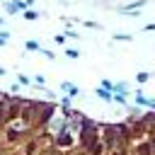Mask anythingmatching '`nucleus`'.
<instances>
[{"mask_svg": "<svg viewBox=\"0 0 155 155\" xmlns=\"http://www.w3.org/2000/svg\"><path fill=\"white\" fill-rule=\"evenodd\" d=\"M136 102L138 104H143V107H150V109H155V99H145L140 92H138V97H136Z\"/></svg>", "mask_w": 155, "mask_h": 155, "instance_id": "f257e3e1", "label": "nucleus"}, {"mask_svg": "<svg viewBox=\"0 0 155 155\" xmlns=\"http://www.w3.org/2000/svg\"><path fill=\"white\" fill-rule=\"evenodd\" d=\"M63 90H65V92H70V94H78V87H75V85H70V82H63Z\"/></svg>", "mask_w": 155, "mask_h": 155, "instance_id": "f03ea898", "label": "nucleus"}, {"mask_svg": "<svg viewBox=\"0 0 155 155\" xmlns=\"http://www.w3.org/2000/svg\"><path fill=\"white\" fill-rule=\"evenodd\" d=\"M148 78H150L148 73H138V75H136V80H138V82H148Z\"/></svg>", "mask_w": 155, "mask_h": 155, "instance_id": "7ed1b4c3", "label": "nucleus"}, {"mask_svg": "<svg viewBox=\"0 0 155 155\" xmlns=\"http://www.w3.org/2000/svg\"><path fill=\"white\" fill-rule=\"evenodd\" d=\"M116 39H119V41H131V36H128V34H116Z\"/></svg>", "mask_w": 155, "mask_h": 155, "instance_id": "20e7f679", "label": "nucleus"}, {"mask_svg": "<svg viewBox=\"0 0 155 155\" xmlns=\"http://www.w3.org/2000/svg\"><path fill=\"white\" fill-rule=\"evenodd\" d=\"M27 48H31V51H36V48H39V44H36V41H27Z\"/></svg>", "mask_w": 155, "mask_h": 155, "instance_id": "39448f33", "label": "nucleus"}, {"mask_svg": "<svg viewBox=\"0 0 155 155\" xmlns=\"http://www.w3.org/2000/svg\"><path fill=\"white\" fill-rule=\"evenodd\" d=\"M65 53H68V56H70V58H78V56H80V53H78V51H75V48H68V51H65Z\"/></svg>", "mask_w": 155, "mask_h": 155, "instance_id": "423d86ee", "label": "nucleus"}, {"mask_svg": "<svg viewBox=\"0 0 155 155\" xmlns=\"http://www.w3.org/2000/svg\"><path fill=\"white\" fill-rule=\"evenodd\" d=\"M102 87H104V90H114V85H111L109 80H102Z\"/></svg>", "mask_w": 155, "mask_h": 155, "instance_id": "0eeeda50", "label": "nucleus"}, {"mask_svg": "<svg viewBox=\"0 0 155 155\" xmlns=\"http://www.w3.org/2000/svg\"><path fill=\"white\" fill-rule=\"evenodd\" d=\"M145 31H155V24H148V27H145Z\"/></svg>", "mask_w": 155, "mask_h": 155, "instance_id": "6e6552de", "label": "nucleus"}]
</instances>
